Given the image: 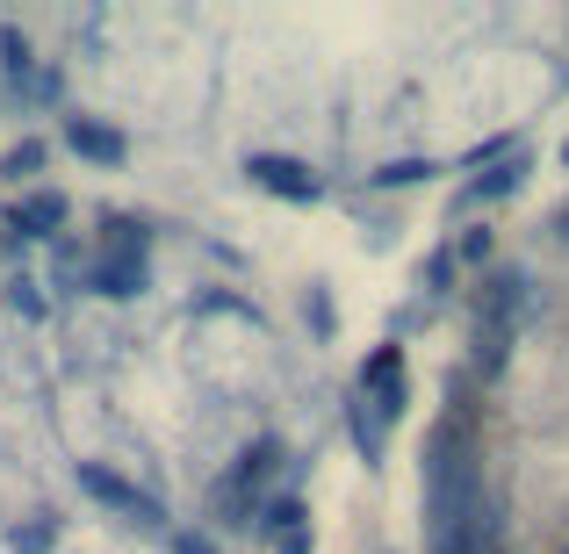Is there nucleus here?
I'll list each match as a JSON object with an SVG mask.
<instances>
[{"instance_id": "6", "label": "nucleus", "mask_w": 569, "mask_h": 554, "mask_svg": "<svg viewBox=\"0 0 569 554\" xmlns=\"http://www.w3.org/2000/svg\"><path fill=\"white\" fill-rule=\"evenodd\" d=\"M347 389H353V396H361L368 411L382 417V425H397V417H403V403H411V353H403L397 339H382V346H368Z\"/></svg>"}, {"instance_id": "1", "label": "nucleus", "mask_w": 569, "mask_h": 554, "mask_svg": "<svg viewBox=\"0 0 569 554\" xmlns=\"http://www.w3.org/2000/svg\"><path fill=\"white\" fill-rule=\"evenodd\" d=\"M418 504L426 554H505V504L483 461V389H469L461 374H447V403L418 446Z\"/></svg>"}, {"instance_id": "9", "label": "nucleus", "mask_w": 569, "mask_h": 554, "mask_svg": "<svg viewBox=\"0 0 569 554\" xmlns=\"http://www.w3.org/2000/svg\"><path fill=\"white\" fill-rule=\"evenodd\" d=\"M0 223H8L22 245H51V238H66L72 202H66V188H29V194H14V202L0 209Z\"/></svg>"}, {"instance_id": "10", "label": "nucleus", "mask_w": 569, "mask_h": 554, "mask_svg": "<svg viewBox=\"0 0 569 554\" xmlns=\"http://www.w3.org/2000/svg\"><path fill=\"white\" fill-rule=\"evenodd\" d=\"M58 138H66V152L80 159V167H101V173H116L130 159V138H123V130L101 123V115H80V109L58 115Z\"/></svg>"}, {"instance_id": "12", "label": "nucleus", "mask_w": 569, "mask_h": 554, "mask_svg": "<svg viewBox=\"0 0 569 554\" xmlns=\"http://www.w3.org/2000/svg\"><path fill=\"white\" fill-rule=\"evenodd\" d=\"M58 541H66V518L58 512H22L0 533V554H58Z\"/></svg>"}, {"instance_id": "2", "label": "nucleus", "mask_w": 569, "mask_h": 554, "mask_svg": "<svg viewBox=\"0 0 569 554\" xmlns=\"http://www.w3.org/2000/svg\"><path fill=\"white\" fill-rule=\"evenodd\" d=\"M527 303H533V281H527L519 260H498V266L476 274V289H469V361H461V382L469 389H490L505 367H512Z\"/></svg>"}, {"instance_id": "11", "label": "nucleus", "mask_w": 569, "mask_h": 554, "mask_svg": "<svg viewBox=\"0 0 569 554\" xmlns=\"http://www.w3.org/2000/svg\"><path fill=\"white\" fill-rule=\"evenodd\" d=\"M339 432H347V440H353V454H361L368 469H382V454H389V425H382L376 411H368L361 396H353V389H347V396H339Z\"/></svg>"}, {"instance_id": "23", "label": "nucleus", "mask_w": 569, "mask_h": 554, "mask_svg": "<svg viewBox=\"0 0 569 554\" xmlns=\"http://www.w3.org/2000/svg\"><path fill=\"white\" fill-rule=\"evenodd\" d=\"M548 238H556V245L569 252V202H556V209H548Z\"/></svg>"}, {"instance_id": "3", "label": "nucleus", "mask_w": 569, "mask_h": 554, "mask_svg": "<svg viewBox=\"0 0 569 554\" xmlns=\"http://www.w3.org/2000/svg\"><path fill=\"white\" fill-rule=\"evenodd\" d=\"M281 461H296L281 432H252V440L223 461V475L209 483V504H202L209 541H217V533H252L260 526V504L281 490Z\"/></svg>"}, {"instance_id": "7", "label": "nucleus", "mask_w": 569, "mask_h": 554, "mask_svg": "<svg viewBox=\"0 0 569 554\" xmlns=\"http://www.w3.org/2000/svg\"><path fill=\"white\" fill-rule=\"evenodd\" d=\"M246 188H260L267 202H289V209H310V202H325V173L310 167V159H296V152H246Z\"/></svg>"}, {"instance_id": "15", "label": "nucleus", "mask_w": 569, "mask_h": 554, "mask_svg": "<svg viewBox=\"0 0 569 554\" xmlns=\"http://www.w3.org/2000/svg\"><path fill=\"white\" fill-rule=\"evenodd\" d=\"M455 281H461V266H455V245L440 238V245H432L426 260H418V303H432V310H440L447 295H455Z\"/></svg>"}, {"instance_id": "14", "label": "nucleus", "mask_w": 569, "mask_h": 554, "mask_svg": "<svg viewBox=\"0 0 569 554\" xmlns=\"http://www.w3.org/2000/svg\"><path fill=\"white\" fill-rule=\"evenodd\" d=\"M37 66H43V58H37V43H29V37H22L14 22H0V80H8L14 94H29V80H37Z\"/></svg>"}, {"instance_id": "20", "label": "nucleus", "mask_w": 569, "mask_h": 554, "mask_svg": "<svg viewBox=\"0 0 569 554\" xmlns=\"http://www.w3.org/2000/svg\"><path fill=\"white\" fill-rule=\"evenodd\" d=\"M167 554H223V547L209 541L202 526H173V533H167Z\"/></svg>"}, {"instance_id": "22", "label": "nucleus", "mask_w": 569, "mask_h": 554, "mask_svg": "<svg viewBox=\"0 0 569 554\" xmlns=\"http://www.w3.org/2000/svg\"><path fill=\"white\" fill-rule=\"evenodd\" d=\"M310 332H318V339H332V303H325V289H310Z\"/></svg>"}, {"instance_id": "18", "label": "nucleus", "mask_w": 569, "mask_h": 554, "mask_svg": "<svg viewBox=\"0 0 569 554\" xmlns=\"http://www.w3.org/2000/svg\"><path fill=\"white\" fill-rule=\"evenodd\" d=\"M22 101H37V109H51V101H66V66H51V58H43L37 66V80H29V94Z\"/></svg>"}, {"instance_id": "25", "label": "nucleus", "mask_w": 569, "mask_h": 554, "mask_svg": "<svg viewBox=\"0 0 569 554\" xmlns=\"http://www.w3.org/2000/svg\"><path fill=\"white\" fill-rule=\"evenodd\" d=\"M562 554H569V541H562Z\"/></svg>"}, {"instance_id": "8", "label": "nucleus", "mask_w": 569, "mask_h": 554, "mask_svg": "<svg viewBox=\"0 0 569 554\" xmlns=\"http://www.w3.org/2000/svg\"><path fill=\"white\" fill-rule=\"evenodd\" d=\"M527 173H533V152H527V144H519V152H505V159H490V167H476L469 181H455V216H476V209L512 202V194L527 188Z\"/></svg>"}, {"instance_id": "16", "label": "nucleus", "mask_w": 569, "mask_h": 554, "mask_svg": "<svg viewBox=\"0 0 569 554\" xmlns=\"http://www.w3.org/2000/svg\"><path fill=\"white\" fill-rule=\"evenodd\" d=\"M447 245H455V266H461V274H483V266H498V231H490V223H461Z\"/></svg>"}, {"instance_id": "19", "label": "nucleus", "mask_w": 569, "mask_h": 554, "mask_svg": "<svg viewBox=\"0 0 569 554\" xmlns=\"http://www.w3.org/2000/svg\"><path fill=\"white\" fill-rule=\"evenodd\" d=\"M267 547H274V554H310V547H318V526H310V518H296V526H281Z\"/></svg>"}, {"instance_id": "21", "label": "nucleus", "mask_w": 569, "mask_h": 554, "mask_svg": "<svg viewBox=\"0 0 569 554\" xmlns=\"http://www.w3.org/2000/svg\"><path fill=\"white\" fill-rule=\"evenodd\" d=\"M8 303L22 310V318H51V303H43V295H37V281H22V274L8 281Z\"/></svg>"}, {"instance_id": "13", "label": "nucleus", "mask_w": 569, "mask_h": 554, "mask_svg": "<svg viewBox=\"0 0 569 554\" xmlns=\"http://www.w3.org/2000/svg\"><path fill=\"white\" fill-rule=\"evenodd\" d=\"M440 159H418V152H403V159H382L376 173H368V188H382V194H411V188H426V181H440Z\"/></svg>"}, {"instance_id": "24", "label": "nucleus", "mask_w": 569, "mask_h": 554, "mask_svg": "<svg viewBox=\"0 0 569 554\" xmlns=\"http://www.w3.org/2000/svg\"><path fill=\"white\" fill-rule=\"evenodd\" d=\"M562 167H569V138H562Z\"/></svg>"}, {"instance_id": "5", "label": "nucleus", "mask_w": 569, "mask_h": 554, "mask_svg": "<svg viewBox=\"0 0 569 554\" xmlns=\"http://www.w3.org/2000/svg\"><path fill=\"white\" fill-rule=\"evenodd\" d=\"M72 483H80V497L94 504V512L123 518V526H138V533H173L167 497H159V490H144L138 475H123L116 461H72Z\"/></svg>"}, {"instance_id": "4", "label": "nucleus", "mask_w": 569, "mask_h": 554, "mask_svg": "<svg viewBox=\"0 0 569 554\" xmlns=\"http://www.w3.org/2000/svg\"><path fill=\"white\" fill-rule=\"evenodd\" d=\"M80 295H101V303H138L152 295V216L138 209H101L94 252L80 266Z\"/></svg>"}, {"instance_id": "17", "label": "nucleus", "mask_w": 569, "mask_h": 554, "mask_svg": "<svg viewBox=\"0 0 569 554\" xmlns=\"http://www.w3.org/2000/svg\"><path fill=\"white\" fill-rule=\"evenodd\" d=\"M43 167H51V144H43V138H22V144L0 152V181H37Z\"/></svg>"}]
</instances>
